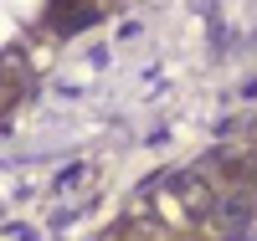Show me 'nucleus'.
<instances>
[{
    "label": "nucleus",
    "instance_id": "nucleus-1",
    "mask_svg": "<svg viewBox=\"0 0 257 241\" xmlns=\"http://www.w3.org/2000/svg\"><path fill=\"white\" fill-rule=\"evenodd\" d=\"M52 21L62 31H72L82 21H93V0H52Z\"/></svg>",
    "mask_w": 257,
    "mask_h": 241
}]
</instances>
